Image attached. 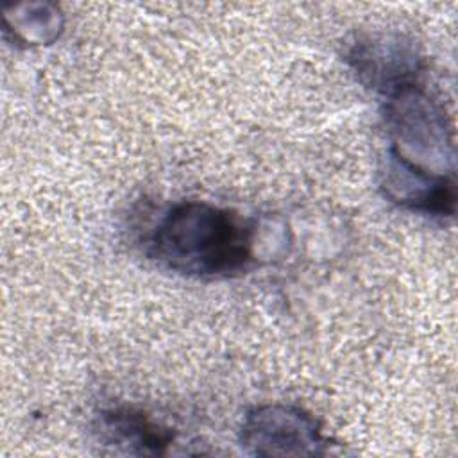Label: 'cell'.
<instances>
[{
	"mask_svg": "<svg viewBox=\"0 0 458 458\" xmlns=\"http://www.w3.org/2000/svg\"><path fill=\"white\" fill-rule=\"evenodd\" d=\"M386 157L417 172L454 177V131L445 106L420 81L383 97Z\"/></svg>",
	"mask_w": 458,
	"mask_h": 458,
	"instance_id": "2",
	"label": "cell"
},
{
	"mask_svg": "<svg viewBox=\"0 0 458 458\" xmlns=\"http://www.w3.org/2000/svg\"><path fill=\"white\" fill-rule=\"evenodd\" d=\"M345 61L367 88L379 95L420 81L422 57L417 47L399 34L358 36L345 52Z\"/></svg>",
	"mask_w": 458,
	"mask_h": 458,
	"instance_id": "4",
	"label": "cell"
},
{
	"mask_svg": "<svg viewBox=\"0 0 458 458\" xmlns=\"http://www.w3.org/2000/svg\"><path fill=\"white\" fill-rule=\"evenodd\" d=\"M254 238L250 218L206 200H181L157 218L147 254L188 277L224 279L250 267Z\"/></svg>",
	"mask_w": 458,
	"mask_h": 458,
	"instance_id": "1",
	"label": "cell"
},
{
	"mask_svg": "<svg viewBox=\"0 0 458 458\" xmlns=\"http://www.w3.org/2000/svg\"><path fill=\"white\" fill-rule=\"evenodd\" d=\"M240 444L252 456H320L331 442L304 408L268 403L245 413Z\"/></svg>",
	"mask_w": 458,
	"mask_h": 458,
	"instance_id": "3",
	"label": "cell"
},
{
	"mask_svg": "<svg viewBox=\"0 0 458 458\" xmlns=\"http://www.w3.org/2000/svg\"><path fill=\"white\" fill-rule=\"evenodd\" d=\"M385 197L410 211L431 216H453L456 208L454 177H438L417 172L386 157L381 168Z\"/></svg>",
	"mask_w": 458,
	"mask_h": 458,
	"instance_id": "5",
	"label": "cell"
},
{
	"mask_svg": "<svg viewBox=\"0 0 458 458\" xmlns=\"http://www.w3.org/2000/svg\"><path fill=\"white\" fill-rule=\"evenodd\" d=\"M100 442L123 454H165L174 442V433L154 422L141 410L129 406L104 410L98 420Z\"/></svg>",
	"mask_w": 458,
	"mask_h": 458,
	"instance_id": "6",
	"label": "cell"
},
{
	"mask_svg": "<svg viewBox=\"0 0 458 458\" xmlns=\"http://www.w3.org/2000/svg\"><path fill=\"white\" fill-rule=\"evenodd\" d=\"M4 25L16 41L25 47H39L50 45L61 36L64 16L54 4H18L4 11Z\"/></svg>",
	"mask_w": 458,
	"mask_h": 458,
	"instance_id": "7",
	"label": "cell"
}]
</instances>
